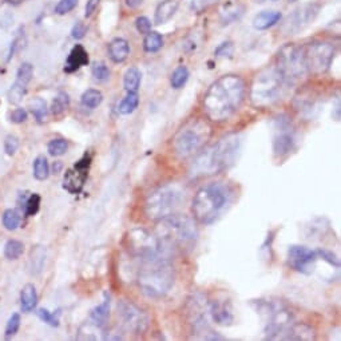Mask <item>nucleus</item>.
Returning <instances> with one entry per match:
<instances>
[{"label":"nucleus","mask_w":341,"mask_h":341,"mask_svg":"<svg viewBox=\"0 0 341 341\" xmlns=\"http://www.w3.org/2000/svg\"><path fill=\"white\" fill-rule=\"evenodd\" d=\"M245 97V83L238 75H224L209 87L204 110L212 121L222 122L238 110Z\"/></svg>","instance_id":"nucleus-1"},{"label":"nucleus","mask_w":341,"mask_h":341,"mask_svg":"<svg viewBox=\"0 0 341 341\" xmlns=\"http://www.w3.org/2000/svg\"><path fill=\"white\" fill-rule=\"evenodd\" d=\"M241 143L242 138L239 134H229L214 145L198 151L190 167L192 177L214 176L229 169L238 157Z\"/></svg>","instance_id":"nucleus-2"},{"label":"nucleus","mask_w":341,"mask_h":341,"mask_svg":"<svg viewBox=\"0 0 341 341\" xmlns=\"http://www.w3.org/2000/svg\"><path fill=\"white\" fill-rule=\"evenodd\" d=\"M155 238L159 250L170 257L173 253L190 250L196 246L198 229L190 217L174 213L158 221Z\"/></svg>","instance_id":"nucleus-3"},{"label":"nucleus","mask_w":341,"mask_h":341,"mask_svg":"<svg viewBox=\"0 0 341 341\" xmlns=\"http://www.w3.org/2000/svg\"><path fill=\"white\" fill-rule=\"evenodd\" d=\"M234 200V190L226 182H212L201 188L193 198V214L201 224L212 225Z\"/></svg>","instance_id":"nucleus-4"},{"label":"nucleus","mask_w":341,"mask_h":341,"mask_svg":"<svg viewBox=\"0 0 341 341\" xmlns=\"http://www.w3.org/2000/svg\"><path fill=\"white\" fill-rule=\"evenodd\" d=\"M169 259L165 254H155L141 260L138 285L147 297H162L174 285L176 275Z\"/></svg>","instance_id":"nucleus-5"},{"label":"nucleus","mask_w":341,"mask_h":341,"mask_svg":"<svg viewBox=\"0 0 341 341\" xmlns=\"http://www.w3.org/2000/svg\"><path fill=\"white\" fill-rule=\"evenodd\" d=\"M212 137V126L206 119H189L173 138V150L181 158L192 157L200 151Z\"/></svg>","instance_id":"nucleus-6"},{"label":"nucleus","mask_w":341,"mask_h":341,"mask_svg":"<svg viewBox=\"0 0 341 341\" xmlns=\"http://www.w3.org/2000/svg\"><path fill=\"white\" fill-rule=\"evenodd\" d=\"M286 82L279 68L271 66L257 74L251 84L250 98L255 107H268L281 99Z\"/></svg>","instance_id":"nucleus-7"},{"label":"nucleus","mask_w":341,"mask_h":341,"mask_svg":"<svg viewBox=\"0 0 341 341\" xmlns=\"http://www.w3.org/2000/svg\"><path fill=\"white\" fill-rule=\"evenodd\" d=\"M185 201V190L180 185L169 184L158 188L146 200V214L150 220L159 221L172 216Z\"/></svg>","instance_id":"nucleus-8"},{"label":"nucleus","mask_w":341,"mask_h":341,"mask_svg":"<svg viewBox=\"0 0 341 341\" xmlns=\"http://www.w3.org/2000/svg\"><path fill=\"white\" fill-rule=\"evenodd\" d=\"M276 67L279 68L288 83L294 82L308 75L305 56H304V46H296V44L284 46L279 52Z\"/></svg>","instance_id":"nucleus-9"},{"label":"nucleus","mask_w":341,"mask_h":341,"mask_svg":"<svg viewBox=\"0 0 341 341\" xmlns=\"http://www.w3.org/2000/svg\"><path fill=\"white\" fill-rule=\"evenodd\" d=\"M273 153L275 157L284 158L296 147V130L286 115L273 119Z\"/></svg>","instance_id":"nucleus-10"},{"label":"nucleus","mask_w":341,"mask_h":341,"mask_svg":"<svg viewBox=\"0 0 341 341\" xmlns=\"http://www.w3.org/2000/svg\"><path fill=\"white\" fill-rule=\"evenodd\" d=\"M304 56L308 74H324L332 64L334 47L325 42H314L304 46Z\"/></svg>","instance_id":"nucleus-11"},{"label":"nucleus","mask_w":341,"mask_h":341,"mask_svg":"<svg viewBox=\"0 0 341 341\" xmlns=\"http://www.w3.org/2000/svg\"><path fill=\"white\" fill-rule=\"evenodd\" d=\"M118 314L122 324L134 333L141 334L149 328V316L141 308H138L134 302L121 300L118 302Z\"/></svg>","instance_id":"nucleus-12"},{"label":"nucleus","mask_w":341,"mask_h":341,"mask_svg":"<svg viewBox=\"0 0 341 341\" xmlns=\"http://www.w3.org/2000/svg\"><path fill=\"white\" fill-rule=\"evenodd\" d=\"M316 250L301 245H292L288 249V264L293 271L302 275H312L317 261Z\"/></svg>","instance_id":"nucleus-13"},{"label":"nucleus","mask_w":341,"mask_h":341,"mask_svg":"<svg viewBox=\"0 0 341 341\" xmlns=\"http://www.w3.org/2000/svg\"><path fill=\"white\" fill-rule=\"evenodd\" d=\"M91 165V157L90 155H83L76 165L72 169H68L64 174L63 178V188L66 189L67 192L72 193V194H78L82 192L83 186L86 184L87 176H89V169Z\"/></svg>","instance_id":"nucleus-14"},{"label":"nucleus","mask_w":341,"mask_h":341,"mask_svg":"<svg viewBox=\"0 0 341 341\" xmlns=\"http://www.w3.org/2000/svg\"><path fill=\"white\" fill-rule=\"evenodd\" d=\"M318 12V7L316 4H305L302 7L296 8L285 20L284 24V32L286 34H297L305 27H308L314 20Z\"/></svg>","instance_id":"nucleus-15"},{"label":"nucleus","mask_w":341,"mask_h":341,"mask_svg":"<svg viewBox=\"0 0 341 341\" xmlns=\"http://www.w3.org/2000/svg\"><path fill=\"white\" fill-rule=\"evenodd\" d=\"M32 75H34V67L30 63H23L18 70L15 83L12 84L11 90L8 93V98L12 103H18L22 101L27 91L28 83L31 82Z\"/></svg>","instance_id":"nucleus-16"},{"label":"nucleus","mask_w":341,"mask_h":341,"mask_svg":"<svg viewBox=\"0 0 341 341\" xmlns=\"http://www.w3.org/2000/svg\"><path fill=\"white\" fill-rule=\"evenodd\" d=\"M208 312L212 316L213 321L217 322L218 325H230L231 322L234 321L231 302L226 298H222V300L216 298V300L209 301Z\"/></svg>","instance_id":"nucleus-17"},{"label":"nucleus","mask_w":341,"mask_h":341,"mask_svg":"<svg viewBox=\"0 0 341 341\" xmlns=\"http://www.w3.org/2000/svg\"><path fill=\"white\" fill-rule=\"evenodd\" d=\"M110 304H111L110 294L106 292L103 301L101 302L98 306H95L94 309L91 310L90 320L97 328H103V326L106 325L107 320H109V316H110Z\"/></svg>","instance_id":"nucleus-18"},{"label":"nucleus","mask_w":341,"mask_h":341,"mask_svg":"<svg viewBox=\"0 0 341 341\" xmlns=\"http://www.w3.org/2000/svg\"><path fill=\"white\" fill-rule=\"evenodd\" d=\"M180 7V3L176 0H163L158 4L155 8V14H154V23L157 26L165 24L169 22L173 16L176 15L177 10Z\"/></svg>","instance_id":"nucleus-19"},{"label":"nucleus","mask_w":341,"mask_h":341,"mask_svg":"<svg viewBox=\"0 0 341 341\" xmlns=\"http://www.w3.org/2000/svg\"><path fill=\"white\" fill-rule=\"evenodd\" d=\"M87 63H89V54L80 44H76L71 50L70 55L67 58L64 71L66 72H74V71L79 70L80 67L86 66Z\"/></svg>","instance_id":"nucleus-20"},{"label":"nucleus","mask_w":341,"mask_h":341,"mask_svg":"<svg viewBox=\"0 0 341 341\" xmlns=\"http://www.w3.org/2000/svg\"><path fill=\"white\" fill-rule=\"evenodd\" d=\"M281 18H283V15L280 11H273V10L269 11L268 10V11L260 12L253 19V27L259 31H265V30H269L279 23Z\"/></svg>","instance_id":"nucleus-21"},{"label":"nucleus","mask_w":341,"mask_h":341,"mask_svg":"<svg viewBox=\"0 0 341 341\" xmlns=\"http://www.w3.org/2000/svg\"><path fill=\"white\" fill-rule=\"evenodd\" d=\"M314 330L304 324H290L281 336V340H312Z\"/></svg>","instance_id":"nucleus-22"},{"label":"nucleus","mask_w":341,"mask_h":341,"mask_svg":"<svg viewBox=\"0 0 341 341\" xmlns=\"http://www.w3.org/2000/svg\"><path fill=\"white\" fill-rule=\"evenodd\" d=\"M130 54V46L127 40L122 38H115L109 44V55L114 63L125 62Z\"/></svg>","instance_id":"nucleus-23"},{"label":"nucleus","mask_w":341,"mask_h":341,"mask_svg":"<svg viewBox=\"0 0 341 341\" xmlns=\"http://www.w3.org/2000/svg\"><path fill=\"white\" fill-rule=\"evenodd\" d=\"M20 304H22L23 312H31L35 309L36 304H38V293H36V288L32 284L24 285V288L22 289Z\"/></svg>","instance_id":"nucleus-24"},{"label":"nucleus","mask_w":341,"mask_h":341,"mask_svg":"<svg viewBox=\"0 0 341 341\" xmlns=\"http://www.w3.org/2000/svg\"><path fill=\"white\" fill-rule=\"evenodd\" d=\"M142 74L137 67H130L123 75V87L127 93H137L141 87Z\"/></svg>","instance_id":"nucleus-25"},{"label":"nucleus","mask_w":341,"mask_h":341,"mask_svg":"<svg viewBox=\"0 0 341 341\" xmlns=\"http://www.w3.org/2000/svg\"><path fill=\"white\" fill-rule=\"evenodd\" d=\"M103 102V95L99 90H94V89H90L83 93L82 98H80V103H82L83 107L86 109H90V110H94L98 106H101V103Z\"/></svg>","instance_id":"nucleus-26"},{"label":"nucleus","mask_w":341,"mask_h":341,"mask_svg":"<svg viewBox=\"0 0 341 341\" xmlns=\"http://www.w3.org/2000/svg\"><path fill=\"white\" fill-rule=\"evenodd\" d=\"M138 105H139V97H138L137 93H127V95L119 103L118 111L122 115H130L137 110Z\"/></svg>","instance_id":"nucleus-27"},{"label":"nucleus","mask_w":341,"mask_h":341,"mask_svg":"<svg viewBox=\"0 0 341 341\" xmlns=\"http://www.w3.org/2000/svg\"><path fill=\"white\" fill-rule=\"evenodd\" d=\"M163 46V38L159 32L150 31L146 34V38L143 40V48L146 52H157L159 51Z\"/></svg>","instance_id":"nucleus-28"},{"label":"nucleus","mask_w":341,"mask_h":341,"mask_svg":"<svg viewBox=\"0 0 341 341\" xmlns=\"http://www.w3.org/2000/svg\"><path fill=\"white\" fill-rule=\"evenodd\" d=\"M31 272L34 275H38L42 272L46 261V249L43 246H36L31 251Z\"/></svg>","instance_id":"nucleus-29"},{"label":"nucleus","mask_w":341,"mask_h":341,"mask_svg":"<svg viewBox=\"0 0 341 341\" xmlns=\"http://www.w3.org/2000/svg\"><path fill=\"white\" fill-rule=\"evenodd\" d=\"M189 76H190V72H189L188 67L186 66H178L176 70L173 71L172 78H170V83H172L173 89H182V87L186 84L188 82Z\"/></svg>","instance_id":"nucleus-30"},{"label":"nucleus","mask_w":341,"mask_h":341,"mask_svg":"<svg viewBox=\"0 0 341 341\" xmlns=\"http://www.w3.org/2000/svg\"><path fill=\"white\" fill-rule=\"evenodd\" d=\"M48 176H50V165H48L47 158L44 155L36 157L34 161V177L38 181H44L47 180Z\"/></svg>","instance_id":"nucleus-31"},{"label":"nucleus","mask_w":341,"mask_h":341,"mask_svg":"<svg viewBox=\"0 0 341 341\" xmlns=\"http://www.w3.org/2000/svg\"><path fill=\"white\" fill-rule=\"evenodd\" d=\"M70 107V98H68V94L67 93H63L60 91L56 98L54 99L51 106V111L55 117H60L63 114L66 113V110Z\"/></svg>","instance_id":"nucleus-32"},{"label":"nucleus","mask_w":341,"mask_h":341,"mask_svg":"<svg viewBox=\"0 0 341 341\" xmlns=\"http://www.w3.org/2000/svg\"><path fill=\"white\" fill-rule=\"evenodd\" d=\"M24 245L18 239H10L6 246H4V255L8 260H18L20 255L23 254Z\"/></svg>","instance_id":"nucleus-33"},{"label":"nucleus","mask_w":341,"mask_h":341,"mask_svg":"<svg viewBox=\"0 0 341 341\" xmlns=\"http://www.w3.org/2000/svg\"><path fill=\"white\" fill-rule=\"evenodd\" d=\"M91 74L97 82H106L107 79L110 78V70H109L106 63L102 62V60H97V62L93 63Z\"/></svg>","instance_id":"nucleus-34"},{"label":"nucleus","mask_w":341,"mask_h":341,"mask_svg":"<svg viewBox=\"0 0 341 341\" xmlns=\"http://www.w3.org/2000/svg\"><path fill=\"white\" fill-rule=\"evenodd\" d=\"M30 109H31V113L34 114V117L36 118V121H44V118L47 115V105H46V101H43L42 98L32 99L31 102H30Z\"/></svg>","instance_id":"nucleus-35"},{"label":"nucleus","mask_w":341,"mask_h":341,"mask_svg":"<svg viewBox=\"0 0 341 341\" xmlns=\"http://www.w3.org/2000/svg\"><path fill=\"white\" fill-rule=\"evenodd\" d=\"M20 221H22V217L16 210L8 209L3 213V225L7 230H15L20 225Z\"/></svg>","instance_id":"nucleus-36"},{"label":"nucleus","mask_w":341,"mask_h":341,"mask_svg":"<svg viewBox=\"0 0 341 341\" xmlns=\"http://www.w3.org/2000/svg\"><path fill=\"white\" fill-rule=\"evenodd\" d=\"M67 150H68V145H67V142L64 139H62V138L52 139L48 143V153L52 157H60V155L66 153Z\"/></svg>","instance_id":"nucleus-37"},{"label":"nucleus","mask_w":341,"mask_h":341,"mask_svg":"<svg viewBox=\"0 0 341 341\" xmlns=\"http://www.w3.org/2000/svg\"><path fill=\"white\" fill-rule=\"evenodd\" d=\"M316 254H317V259L325 261L326 264H329L330 267L337 268V269L340 268V261H338V259L336 257V254H333V251L318 247V249H316Z\"/></svg>","instance_id":"nucleus-38"},{"label":"nucleus","mask_w":341,"mask_h":341,"mask_svg":"<svg viewBox=\"0 0 341 341\" xmlns=\"http://www.w3.org/2000/svg\"><path fill=\"white\" fill-rule=\"evenodd\" d=\"M36 314H38V317H39L42 321L47 322L48 325H51V326L59 325V318H58L59 313H56V314L51 313L50 310L44 309V308H40V309H38Z\"/></svg>","instance_id":"nucleus-39"},{"label":"nucleus","mask_w":341,"mask_h":341,"mask_svg":"<svg viewBox=\"0 0 341 341\" xmlns=\"http://www.w3.org/2000/svg\"><path fill=\"white\" fill-rule=\"evenodd\" d=\"M40 208V196L39 194H32L28 198L27 204H26V216H35L36 213L39 212Z\"/></svg>","instance_id":"nucleus-40"},{"label":"nucleus","mask_w":341,"mask_h":341,"mask_svg":"<svg viewBox=\"0 0 341 341\" xmlns=\"http://www.w3.org/2000/svg\"><path fill=\"white\" fill-rule=\"evenodd\" d=\"M20 326V314L14 313L11 316V318L8 320L7 326H6V337H11L14 334H16V332L19 330Z\"/></svg>","instance_id":"nucleus-41"},{"label":"nucleus","mask_w":341,"mask_h":341,"mask_svg":"<svg viewBox=\"0 0 341 341\" xmlns=\"http://www.w3.org/2000/svg\"><path fill=\"white\" fill-rule=\"evenodd\" d=\"M78 6V0H60L55 7V14L66 15Z\"/></svg>","instance_id":"nucleus-42"},{"label":"nucleus","mask_w":341,"mask_h":341,"mask_svg":"<svg viewBox=\"0 0 341 341\" xmlns=\"http://www.w3.org/2000/svg\"><path fill=\"white\" fill-rule=\"evenodd\" d=\"M233 51H234V47H233V43L231 42H224L221 43L218 47L216 48V56H221V58H230L233 55Z\"/></svg>","instance_id":"nucleus-43"},{"label":"nucleus","mask_w":341,"mask_h":341,"mask_svg":"<svg viewBox=\"0 0 341 341\" xmlns=\"http://www.w3.org/2000/svg\"><path fill=\"white\" fill-rule=\"evenodd\" d=\"M24 43H26V39H24V30L23 28H20L19 34H18V36H16L15 40H14V43H12V46H11L10 58H12V56L15 55L16 52L19 51V50H22V48L24 47Z\"/></svg>","instance_id":"nucleus-44"},{"label":"nucleus","mask_w":341,"mask_h":341,"mask_svg":"<svg viewBox=\"0 0 341 341\" xmlns=\"http://www.w3.org/2000/svg\"><path fill=\"white\" fill-rule=\"evenodd\" d=\"M135 27H137L139 34L146 35V34H149V32L151 31V22H150L146 16H139V18H137V20H135Z\"/></svg>","instance_id":"nucleus-45"},{"label":"nucleus","mask_w":341,"mask_h":341,"mask_svg":"<svg viewBox=\"0 0 341 341\" xmlns=\"http://www.w3.org/2000/svg\"><path fill=\"white\" fill-rule=\"evenodd\" d=\"M19 147V139L14 135H8L6 138V141H4V150H6V153L8 155H14L15 151Z\"/></svg>","instance_id":"nucleus-46"},{"label":"nucleus","mask_w":341,"mask_h":341,"mask_svg":"<svg viewBox=\"0 0 341 341\" xmlns=\"http://www.w3.org/2000/svg\"><path fill=\"white\" fill-rule=\"evenodd\" d=\"M87 32V26L83 22H78V23L75 24L74 27H72V31H71V35H72V38L76 40L82 39V38H84V35H86Z\"/></svg>","instance_id":"nucleus-47"},{"label":"nucleus","mask_w":341,"mask_h":341,"mask_svg":"<svg viewBox=\"0 0 341 341\" xmlns=\"http://www.w3.org/2000/svg\"><path fill=\"white\" fill-rule=\"evenodd\" d=\"M216 0H193L192 2V10L196 12H201L206 10L209 6H212Z\"/></svg>","instance_id":"nucleus-48"},{"label":"nucleus","mask_w":341,"mask_h":341,"mask_svg":"<svg viewBox=\"0 0 341 341\" xmlns=\"http://www.w3.org/2000/svg\"><path fill=\"white\" fill-rule=\"evenodd\" d=\"M27 111L24 109H16L15 111H12L11 114V121L14 123H23L27 121Z\"/></svg>","instance_id":"nucleus-49"},{"label":"nucleus","mask_w":341,"mask_h":341,"mask_svg":"<svg viewBox=\"0 0 341 341\" xmlns=\"http://www.w3.org/2000/svg\"><path fill=\"white\" fill-rule=\"evenodd\" d=\"M99 2H101V0H89V2H87L86 8H84V11H86L84 12V16H86V18H90V16L94 14L97 7L99 6Z\"/></svg>","instance_id":"nucleus-50"},{"label":"nucleus","mask_w":341,"mask_h":341,"mask_svg":"<svg viewBox=\"0 0 341 341\" xmlns=\"http://www.w3.org/2000/svg\"><path fill=\"white\" fill-rule=\"evenodd\" d=\"M126 2V6L129 8H138L139 6H141L142 3H143V0H125Z\"/></svg>","instance_id":"nucleus-51"},{"label":"nucleus","mask_w":341,"mask_h":341,"mask_svg":"<svg viewBox=\"0 0 341 341\" xmlns=\"http://www.w3.org/2000/svg\"><path fill=\"white\" fill-rule=\"evenodd\" d=\"M8 3H14V4H19V3H23V2H26V0H7Z\"/></svg>","instance_id":"nucleus-52"},{"label":"nucleus","mask_w":341,"mask_h":341,"mask_svg":"<svg viewBox=\"0 0 341 341\" xmlns=\"http://www.w3.org/2000/svg\"><path fill=\"white\" fill-rule=\"evenodd\" d=\"M260 3H264V2H277V0H259Z\"/></svg>","instance_id":"nucleus-53"}]
</instances>
